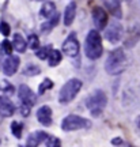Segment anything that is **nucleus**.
<instances>
[{"mask_svg": "<svg viewBox=\"0 0 140 147\" xmlns=\"http://www.w3.org/2000/svg\"><path fill=\"white\" fill-rule=\"evenodd\" d=\"M127 68V56L121 48H117L109 53L105 61V69L109 75H120Z\"/></svg>", "mask_w": 140, "mask_h": 147, "instance_id": "nucleus-1", "label": "nucleus"}, {"mask_svg": "<svg viewBox=\"0 0 140 147\" xmlns=\"http://www.w3.org/2000/svg\"><path fill=\"white\" fill-rule=\"evenodd\" d=\"M84 52L86 56L91 60L99 59L102 56L104 48H102V41L101 36L97 30H91L86 37V44H84Z\"/></svg>", "mask_w": 140, "mask_h": 147, "instance_id": "nucleus-2", "label": "nucleus"}, {"mask_svg": "<svg viewBox=\"0 0 140 147\" xmlns=\"http://www.w3.org/2000/svg\"><path fill=\"white\" fill-rule=\"evenodd\" d=\"M106 104H108V97L102 90H95L93 94L88 97V100L86 101V105H87L93 117H98V116L102 115Z\"/></svg>", "mask_w": 140, "mask_h": 147, "instance_id": "nucleus-3", "label": "nucleus"}, {"mask_svg": "<svg viewBox=\"0 0 140 147\" xmlns=\"http://www.w3.org/2000/svg\"><path fill=\"white\" fill-rule=\"evenodd\" d=\"M82 89V82L79 79H71L64 84L59 94V101L61 104H68L76 97L79 90Z\"/></svg>", "mask_w": 140, "mask_h": 147, "instance_id": "nucleus-4", "label": "nucleus"}, {"mask_svg": "<svg viewBox=\"0 0 140 147\" xmlns=\"http://www.w3.org/2000/svg\"><path fill=\"white\" fill-rule=\"evenodd\" d=\"M90 127H91V121L76 115H69L61 121V128L65 132L76 131V129H82V128H90Z\"/></svg>", "mask_w": 140, "mask_h": 147, "instance_id": "nucleus-5", "label": "nucleus"}, {"mask_svg": "<svg viewBox=\"0 0 140 147\" xmlns=\"http://www.w3.org/2000/svg\"><path fill=\"white\" fill-rule=\"evenodd\" d=\"M79 49H80V45H79V41L76 38V34L75 33L69 34L63 44V52L69 57H76L79 55Z\"/></svg>", "mask_w": 140, "mask_h": 147, "instance_id": "nucleus-6", "label": "nucleus"}, {"mask_svg": "<svg viewBox=\"0 0 140 147\" xmlns=\"http://www.w3.org/2000/svg\"><path fill=\"white\" fill-rule=\"evenodd\" d=\"M121 37H122V26L118 21H113L105 30V38L109 42L114 44V42H118Z\"/></svg>", "mask_w": 140, "mask_h": 147, "instance_id": "nucleus-7", "label": "nucleus"}, {"mask_svg": "<svg viewBox=\"0 0 140 147\" xmlns=\"http://www.w3.org/2000/svg\"><path fill=\"white\" fill-rule=\"evenodd\" d=\"M18 93H19V98H21L22 104H23L25 106L31 108V106L36 104V95H34L33 90H31L29 86H26V84H21V86H19V90H18Z\"/></svg>", "mask_w": 140, "mask_h": 147, "instance_id": "nucleus-8", "label": "nucleus"}, {"mask_svg": "<svg viewBox=\"0 0 140 147\" xmlns=\"http://www.w3.org/2000/svg\"><path fill=\"white\" fill-rule=\"evenodd\" d=\"M91 15H93V21H94L95 27L99 29V30L105 29L106 23H108V14L105 12L104 8H101V7H94Z\"/></svg>", "mask_w": 140, "mask_h": 147, "instance_id": "nucleus-9", "label": "nucleus"}, {"mask_svg": "<svg viewBox=\"0 0 140 147\" xmlns=\"http://www.w3.org/2000/svg\"><path fill=\"white\" fill-rule=\"evenodd\" d=\"M19 67V57L16 56H8L3 63V72L7 76H12L16 72V69Z\"/></svg>", "mask_w": 140, "mask_h": 147, "instance_id": "nucleus-10", "label": "nucleus"}, {"mask_svg": "<svg viewBox=\"0 0 140 147\" xmlns=\"http://www.w3.org/2000/svg\"><path fill=\"white\" fill-rule=\"evenodd\" d=\"M37 120L40 121L42 125H50L52 124V109L46 105L41 106L37 110Z\"/></svg>", "mask_w": 140, "mask_h": 147, "instance_id": "nucleus-11", "label": "nucleus"}, {"mask_svg": "<svg viewBox=\"0 0 140 147\" xmlns=\"http://www.w3.org/2000/svg\"><path fill=\"white\" fill-rule=\"evenodd\" d=\"M15 112V106L8 98L0 97V116L1 117H11Z\"/></svg>", "mask_w": 140, "mask_h": 147, "instance_id": "nucleus-12", "label": "nucleus"}, {"mask_svg": "<svg viewBox=\"0 0 140 147\" xmlns=\"http://www.w3.org/2000/svg\"><path fill=\"white\" fill-rule=\"evenodd\" d=\"M104 1L105 7L109 10V12L113 16H116L117 19H121L122 12H121V4H120V0H102Z\"/></svg>", "mask_w": 140, "mask_h": 147, "instance_id": "nucleus-13", "label": "nucleus"}, {"mask_svg": "<svg viewBox=\"0 0 140 147\" xmlns=\"http://www.w3.org/2000/svg\"><path fill=\"white\" fill-rule=\"evenodd\" d=\"M46 134L44 131H36L27 138V147H38V144L46 139Z\"/></svg>", "mask_w": 140, "mask_h": 147, "instance_id": "nucleus-14", "label": "nucleus"}, {"mask_svg": "<svg viewBox=\"0 0 140 147\" xmlns=\"http://www.w3.org/2000/svg\"><path fill=\"white\" fill-rule=\"evenodd\" d=\"M75 15H76V4H75V1H71L67 5L65 12H64V25L69 26L75 19Z\"/></svg>", "mask_w": 140, "mask_h": 147, "instance_id": "nucleus-15", "label": "nucleus"}, {"mask_svg": "<svg viewBox=\"0 0 140 147\" xmlns=\"http://www.w3.org/2000/svg\"><path fill=\"white\" fill-rule=\"evenodd\" d=\"M12 48H14L15 51H18V52L23 53L27 48V42L25 41V38H23L21 34L16 33L15 36H14V40H12Z\"/></svg>", "mask_w": 140, "mask_h": 147, "instance_id": "nucleus-16", "label": "nucleus"}, {"mask_svg": "<svg viewBox=\"0 0 140 147\" xmlns=\"http://www.w3.org/2000/svg\"><path fill=\"white\" fill-rule=\"evenodd\" d=\"M55 11H56V5L53 1H45L44 5H42L41 11H40V14L42 16H45V18H50V16L55 14Z\"/></svg>", "mask_w": 140, "mask_h": 147, "instance_id": "nucleus-17", "label": "nucleus"}, {"mask_svg": "<svg viewBox=\"0 0 140 147\" xmlns=\"http://www.w3.org/2000/svg\"><path fill=\"white\" fill-rule=\"evenodd\" d=\"M48 60H49V65L50 67H56L57 64L61 61V52L57 51V49H52L49 56H48Z\"/></svg>", "mask_w": 140, "mask_h": 147, "instance_id": "nucleus-18", "label": "nucleus"}, {"mask_svg": "<svg viewBox=\"0 0 140 147\" xmlns=\"http://www.w3.org/2000/svg\"><path fill=\"white\" fill-rule=\"evenodd\" d=\"M59 18L60 16L59 15H55V18H52V21H49V22H46V23H44L42 25V33H48V32H50L53 27L56 26L57 23H59Z\"/></svg>", "mask_w": 140, "mask_h": 147, "instance_id": "nucleus-19", "label": "nucleus"}, {"mask_svg": "<svg viewBox=\"0 0 140 147\" xmlns=\"http://www.w3.org/2000/svg\"><path fill=\"white\" fill-rule=\"evenodd\" d=\"M22 131H23V125H22L21 123L12 121V124H11V132H12V135L19 139L22 136Z\"/></svg>", "mask_w": 140, "mask_h": 147, "instance_id": "nucleus-20", "label": "nucleus"}, {"mask_svg": "<svg viewBox=\"0 0 140 147\" xmlns=\"http://www.w3.org/2000/svg\"><path fill=\"white\" fill-rule=\"evenodd\" d=\"M50 51H52V47H49V45H46V47H42V48H38V49H37V52H36V56L38 59L44 60V59H46L48 56H49Z\"/></svg>", "mask_w": 140, "mask_h": 147, "instance_id": "nucleus-21", "label": "nucleus"}, {"mask_svg": "<svg viewBox=\"0 0 140 147\" xmlns=\"http://www.w3.org/2000/svg\"><path fill=\"white\" fill-rule=\"evenodd\" d=\"M40 72H41L40 67H37V65H34V64H29V65H26L25 69H23V74H25V75H30V76L38 75Z\"/></svg>", "mask_w": 140, "mask_h": 147, "instance_id": "nucleus-22", "label": "nucleus"}, {"mask_svg": "<svg viewBox=\"0 0 140 147\" xmlns=\"http://www.w3.org/2000/svg\"><path fill=\"white\" fill-rule=\"evenodd\" d=\"M45 144H46V147H61L60 139L56 138V136H46V139H45Z\"/></svg>", "mask_w": 140, "mask_h": 147, "instance_id": "nucleus-23", "label": "nucleus"}, {"mask_svg": "<svg viewBox=\"0 0 140 147\" xmlns=\"http://www.w3.org/2000/svg\"><path fill=\"white\" fill-rule=\"evenodd\" d=\"M53 87V82L50 80V79H44V82H42L41 84H40V87H38V93L40 94H44L46 90L52 89Z\"/></svg>", "mask_w": 140, "mask_h": 147, "instance_id": "nucleus-24", "label": "nucleus"}, {"mask_svg": "<svg viewBox=\"0 0 140 147\" xmlns=\"http://www.w3.org/2000/svg\"><path fill=\"white\" fill-rule=\"evenodd\" d=\"M38 45H40V41H38V37L36 34H31L29 37V48L31 49H38Z\"/></svg>", "mask_w": 140, "mask_h": 147, "instance_id": "nucleus-25", "label": "nucleus"}, {"mask_svg": "<svg viewBox=\"0 0 140 147\" xmlns=\"http://www.w3.org/2000/svg\"><path fill=\"white\" fill-rule=\"evenodd\" d=\"M0 90H3V91H8V93H12L14 91V87L11 86V83H8V82H5V80H1L0 82Z\"/></svg>", "mask_w": 140, "mask_h": 147, "instance_id": "nucleus-26", "label": "nucleus"}, {"mask_svg": "<svg viewBox=\"0 0 140 147\" xmlns=\"http://www.w3.org/2000/svg\"><path fill=\"white\" fill-rule=\"evenodd\" d=\"M0 33H1L3 36H8V34H10V25L5 23V22H1V23H0Z\"/></svg>", "mask_w": 140, "mask_h": 147, "instance_id": "nucleus-27", "label": "nucleus"}, {"mask_svg": "<svg viewBox=\"0 0 140 147\" xmlns=\"http://www.w3.org/2000/svg\"><path fill=\"white\" fill-rule=\"evenodd\" d=\"M1 47H3V52L7 53V55H11V52H12V44H10L8 41H3Z\"/></svg>", "mask_w": 140, "mask_h": 147, "instance_id": "nucleus-28", "label": "nucleus"}, {"mask_svg": "<svg viewBox=\"0 0 140 147\" xmlns=\"http://www.w3.org/2000/svg\"><path fill=\"white\" fill-rule=\"evenodd\" d=\"M121 142H122V140H121L120 138H116L114 140H112V143H113V144H120V143H121Z\"/></svg>", "mask_w": 140, "mask_h": 147, "instance_id": "nucleus-29", "label": "nucleus"}, {"mask_svg": "<svg viewBox=\"0 0 140 147\" xmlns=\"http://www.w3.org/2000/svg\"><path fill=\"white\" fill-rule=\"evenodd\" d=\"M136 125L140 128V116H137V120H136Z\"/></svg>", "mask_w": 140, "mask_h": 147, "instance_id": "nucleus-30", "label": "nucleus"}, {"mask_svg": "<svg viewBox=\"0 0 140 147\" xmlns=\"http://www.w3.org/2000/svg\"><path fill=\"white\" fill-rule=\"evenodd\" d=\"M125 1H129V0H125Z\"/></svg>", "mask_w": 140, "mask_h": 147, "instance_id": "nucleus-31", "label": "nucleus"}]
</instances>
